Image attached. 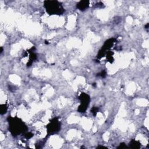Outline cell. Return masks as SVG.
I'll return each instance as SVG.
<instances>
[{"label":"cell","instance_id":"obj_3","mask_svg":"<svg viewBox=\"0 0 149 149\" xmlns=\"http://www.w3.org/2000/svg\"><path fill=\"white\" fill-rule=\"evenodd\" d=\"M80 98H81V105L79 107V111L81 112H84L86 111V109H87V106L88 105V103H89V97L85 94H83L81 96H80Z\"/></svg>","mask_w":149,"mask_h":149},{"label":"cell","instance_id":"obj_5","mask_svg":"<svg viewBox=\"0 0 149 149\" xmlns=\"http://www.w3.org/2000/svg\"><path fill=\"white\" fill-rule=\"evenodd\" d=\"M88 5H89V1H81L77 5V6L78 9H79L80 10H83L88 7Z\"/></svg>","mask_w":149,"mask_h":149},{"label":"cell","instance_id":"obj_6","mask_svg":"<svg viewBox=\"0 0 149 149\" xmlns=\"http://www.w3.org/2000/svg\"><path fill=\"white\" fill-rule=\"evenodd\" d=\"M7 110V107L5 105H1V114L5 113Z\"/></svg>","mask_w":149,"mask_h":149},{"label":"cell","instance_id":"obj_4","mask_svg":"<svg viewBox=\"0 0 149 149\" xmlns=\"http://www.w3.org/2000/svg\"><path fill=\"white\" fill-rule=\"evenodd\" d=\"M48 130L51 132H54L58 130L59 128V122L58 120L56 119H54L49 125H48Z\"/></svg>","mask_w":149,"mask_h":149},{"label":"cell","instance_id":"obj_1","mask_svg":"<svg viewBox=\"0 0 149 149\" xmlns=\"http://www.w3.org/2000/svg\"><path fill=\"white\" fill-rule=\"evenodd\" d=\"M45 7L47 12L51 15L61 14L63 12V9L58 1H45Z\"/></svg>","mask_w":149,"mask_h":149},{"label":"cell","instance_id":"obj_2","mask_svg":"<svg viewBox=\"0 0 149 149\" xmlns=\"http://www.w3.org/2000/svg\"><path fill=\"white\" fill-rule=\"evenodd\" d=\"M12 120H11V118H10V120H9V122L10 123V131L13 134L17 135L23 131L25 125L22 121H19L18 119L17 120H15V119L13 118H12Z\"/></svg>","mask_w":149,"mask_h":149}]
</instances>
